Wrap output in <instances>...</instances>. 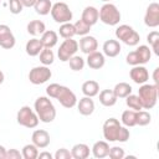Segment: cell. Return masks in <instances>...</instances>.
<instances>
[{
  "mask_svg": "<svg viewBox=\"0 0 159 159\" xmlns=\"http://www.w3.org/2000/svg\"><path fill=\"white\" fill-rule=\"evenodd\" d=\"M46 94L50 98H55L65 108H72L77 104L76 94L66 86L58 83H51L46 87Z\"/></svg>",
  "mask_w": 159,
  "mask_h": 159,
  "instance_id": "obj_1",
  "label": "cell"
},
{
  "mask_svg": "<svg viewBox=\"0 0 159 159\" xmlns=\"http://www.w3.org/2000/svg\"><path fill=\"white\" fill-rule=\"evenodd\" d=\"M34 109L42 123H51L56 118V108L51 102L50 97L40 96L36 98L34 103Z\"/></svg>",
  "mask_w": 159,
  "mask_h": 159,
  "instance_id": "obj_2",
  "label": "cell"
},
{
  "mask_svg": "<svg viewBox=\"0 0 159 159\" xmlns=\"http://www.w3.org/2000/svg\"><path fill=\"white\" fill-rule=\"evenodd\" d=\"M158 89L159 87L150 83H143L140 84L138 89V97L142 104V108L144 109H152L155 107L158 101Z\"/></svg>",
  "mask_w": 159,
  "mask_h": 159,
  "instance_id": "obj_3",
  "label": "cell"
},
{
  "mask_svg": "<svg viewBox=\"0 0 159 159\" xmlns=\"http://www.w3.org/2000/svg\"><path fill=\"white\" fill-rule=\"evenodd\" d=\"M99 14V20L109 26H116L119 24L120 21V11L118 10V7L114 4L111 2H104L102 5V7L98 10Z\"/></svg>",
  "mask_w": 159,
  "mask_h": 159,
  "instance_id": "obj_4",
  "label": "cell"
},
{
  "mask_svg": "<svg viewBox=\"0 0 159 159\" xmlns=\"http://www.w3.org/2000/svg\"><path fill=\"white\" fill-rule=\"evenodd\" d=\"M16 122L25 128L32 129L39 125L40 119H39L35 109H32L30 106H22L16 114Z\"/></svg>",
  "mask_w": 159,
  "mask_h": 159,
  "instance_id": "obj_5",
  "label": "cell"
},
{
  "mask_svg": "<svg viewBox=\"0 0 159 159\" xmlns=\"http://www.w3.org/2000/svg\"><path fill=\"white\" fill-rule=\"evenodd\" d=\"M114 34H116L117 40L122 41L127 46H137L140 40L139 34L129 25H119L116 29Z\"/></svg>",
  "mask_w": 159,
  "mask_h": 159,
  "instance_id": "obj_6",
  "label": "cell"
},
{
  "mask_svg": "<svg viewBox=\"0 0 159 159\" xmlns=\"http://www.w3.org/2000/svg\"><path fill=\"white\" fill-rule=\"evenodd\" d=\"M152 57V50L147 45H140L134 51L129 52L125 57V62L130 66H138V65H145L149 62Z\"/></svg>",
  "mask_w": 159,
  "mask_h": 159,
  "instance_id": "obj_7",
  "label": "cell"
},
{
  "mask_svg": "<svg viewBox=\"0 0 159 159\" xmlns=\"http://www.w3.org/2000/svg\"><path fill=\"white\" fill-rule=\"evenodd\" d=\"M50 14H51L53 21L57 22V24L71 22L72 17H73V14H72V10L70 9V6L66 2H62V1L52 4Z\"/></svg>",
  "mask_w": 159,
  "mask_h": 159,
  "instance_id": "obj_8",
  "label": "cell"
},
{
  "mask_svg": "<svg viewBox=\"0 0 159 159\" xmlns=\"http://www.w3.org/2000/svg\"><path fill=\"white\" fill-rule=\"evenodd\" d=\"M77 51H78V42L73 39H65L63 42L58 47L57 56L60 61L67 62L73 55H76Z\"/></svg>",
  "mask_w": 159,
  "mask_h": 159,
  "instance_id": "obj_9",
  "label": "cell"
},
{
  "mask_svg": "<svg viewBox=\"0 0 159 159\" xmlns=\"http://www.w3.org/2000/svg\"><path fill=\"white\" fill-rule=\"evenodd\" d=\"M52 76L51 70L48 68V66H36L32 70H30L29 72V80L32 84H42L46 83Z\"/></svg>",
  "mask_w": 159,
  "mask_h": 159,
  "instance_id": "obj_10",
  "label": "cell"
},
{
  "mask_svg": "<svg viewBox=\"0 0 159 159\" xmlns=\"http://www.w3.org/2000/svg\"><path fill=\"white\" fill-rule=\"evenodd\" d=\"M120 122L117 118H108L103 123V137L107 142H117L120 130Z\"/></svg>",
  "mask_w": 159,
  "mask_h": 159,
  "instance_id": "obj_11",
  "label": "cell"
},
{
  "mask_svg": "<svg viewBox=\"0 0 159 159\" xmlns=\"http://www.w3.org/2000/svg\"><path fill=\"white\" fill-rule=\"evenodd\" d=\"M144 24L148 27H158L159 26V4L158 2H150L147 7L145 15H144Z\"/></svg>",
  "mask_w": 159,
  "mask_h": 159,
  "instance_id": "obj_12",
  "label": "cell"
},
{
  "mask_svg": "<svg viewBox=\"0 0 159 159\" xmlns=\"http://www.w3.org/2000/svg\"><path fill=\"white\" fill-rule=\"evenodd\" d=\"M15 43H16V39L11 29L7 25L1 24L0 25V46L5 50H10L15 46Z\"/></svg>",
  "mask_w": 159,
  "mask_h": 159,
  "instance_id": "obj_13",
  "label": "cell"
},
{
  "mask_svg": "<svg viewBox=\"0 0 159 159\" xmlns=\"http://www.w3.org/2000/svg\"><path fill=\"white\" fill-rule=\"evenodd\" d=\"M129 76H130V80L137 84L147 83L149 80V72L143 65L133 66V68L129 71Z\"/></svg>",
  "mask_w": 159,
  "mask_h": 159,
  "instance_id": "obj_14",
  "label": "cell"
},
{
  "mask_svg": "<svg viewBox=\"0 0 159 159\" xmlns=\"http://www.w3.org/2000/svg\"><path fill=\"white\" fill-rule=\"evenodd\" d=\"M31 140L39 149H45V148H47L50 145L51 138H50V134H48L47 130L36 129V130H34V133L31 135Z\"/></svg>",
  "mask_w": 159,
  "mask_h": 159,
  "instance_id": "obj_15",
  "label": "cell"
},
{
  "mask_svg": "<svg viewBox=\"0 0 159 159\" xmlns=\"http://www.w3.org/2000/svg\"><path fill=\"white\" fill-rule=\"evenodd\" d=\"M78 47H80V50L83 53L88 55L91 52L97 51V48H98V41H97V39L94 36L84 35V36L81 37V40L78 42Z\"/></svg>",
  "mask_w": 159,
  "mask_h": 159,
  "instance_id": "obj_16",
  "label": "cell"
},
{
  "mask_svg": "<svg viewBox=\"0 0 159 159\" xmlns=\"http://www.w3.org/2000/svg\"><path fill=\"white\" fill-rule=\"evenodd\" d=\"M86 63L89 68L92 70H99L104 66L106 63V57L102 52H98V51H94V52H91L87 55V60H86Z\"/></svg>",
  "mask_w": 159,
  "mask_h": 159,
  "instance_id": "obj_17",
  "label": "cell"
},
{
  "mask_svg": "<svg viewBox=\"0 0 159 159\" xmlns=\"http://www.w3.org/2000/svg\"><path fill=\"white\" fill-rule=\"evenodd\" d=\"M102 50H103V55L104 56H107V57H117L120 53L122 47H120L119 41L109 39V40L104 41V43L102 46Z\"/></svg>",
  "mask_w": 159,
  "mask_h": 159,
  "instance_id": "obj_18",
  "label": "cell"
},
{
  "mask_svg": "<svg viewBox=\"0 0 159 159\" xmlns=\"http://www.w3.org/2000/svg\"><path fill=\"white\" fill-rule=\"evenodd\" d=\"M81 19L87 22L89 26H93L97 24V21L99 20V14H98V9H96L94 6H86L82 11V16Z\"/></svg>",
  "mask_w": 159,
  "mask_h": 159,
  "instance_id": "obj_19",
  "label": "cell"
},
{
  "mask_svg": "<svg viewBox=\"0 0 159 159\" xmlns=\"http://www.w3.org/2000/svg\"><path fill=\"white\" fill-rule=\"evenodd\" d=\"M77 109L80 112V114L82 116H91L94 112V102L91 97L84 96L83 98L80 99V102H77Z\"/></svg>",
  "mask_w": 159,
  "mask_h": 159,
  "instance_id": "obj_20",
  "label": "cell"
},
{
  "mask_svg": "<svg viewBox=\"0 0 159 159\" xmlns=\"http://www.w3.org/2000/svg\"><path fill=\"white\" fill-rule=\"evenodd\" d=\"M92 154L94 158L97 159H103L106 157H108V152H109V144L107 140H98L93 144L92 147Z\"/></svg>",
  "mask_w": 159,
  "mask_h": 159,
  "instance_id": "obj_21",
  "label": "cell"
},
{
  "mask_svg": "<svg viewBox=\"0 0 159 159\" xmlns=\"http://www.w3.org/2000/svg\"><path fill=\"white\" fill-rule=\"evenodd\" d=\"M41 43L43 47L46 48H52L56 46L57 41H58V35L56 31L53 30H46L42 35H41V39H40Z\"/></svg>",
  "mask_w": 159,
  "mask_h": 159,
  "instance_id": "obj_22",
  "label": "cell"
},
{
  "mask_svg": "<svg viewBox=\"0 0 159 159\" xmlns=\"http://www.w3.org/2000/svg\"><path fill=\"white\" fill-rule=\"evenodd\" d=\"M89 147L84 143H77L71 149V155L73 159H87L89 157Z\"/></svg>",
  "mask_w": 159,
  "mask_h": 159,
  "instance_id": "obj_23",
  "label": "cell"
},
{
  "mask_svg": "<svg viewBox=\"0 0 159 159\" xmlns=\"http://www.w3.org/2000/svg\"><path fill=\"white\" fill-rule=\"evenodd\" d=\"M117 96L113 89H103L99 92V102L104 107H113L117 103Z\"/></svg>",
  "mask_w": 159,
  "mask_h": 159,
  "instance_id": "obj_24",
  "label": "cell"
},
{
  "mask_svg": "<svg viewBox=\"0 0 159 159\" xmlns=\"http://www.w3.org/2000/svg\"><path fill=\"white\" fill-rule=\"evenodd\" d=\"M42 48H43V46H42L40 39H36V37L29 40V41L26 42V46H25L26 53H27L29 56H31V57L37 56V55L42 51Z\"/></svg>",
  "mask_w": 159,
  "mask_h": 159,
  "instance_id": "obj_25",
  "label": "cell"
},
{
  "mask_svg": "<svg viewBox=\"0 0 159 159\" xmlns=\"http://www.w3.org/2000/svg\"><path fill=\"white\" fill-rule=\"evenodd\" d=\"M82 93L87 97H94L99 93V83L97 81H93V80H88L86 82H83L82 84Z\"/></svg>",
  "mask_w": 159,
  "mask_h": 159,
  "instance_id": "obj_26",
  "label": "cell"
},
{
  "mask_svg": "<svg viewBox=\"0 0 159 159\" xmlns=\"http://www.w3.org/2000/svg\"><path fill=\"white\" fill-rule=\"evenodd\" d=\"M26 29L31 36H40L46 31V25L41 20H32L27 24Z\"/></svg>",
  "mask_w": 159,
  "mask_h": 159,
  "instance_id": "obj_27",
  "label": "cell"
},
{
  "mask_svg": "<svg viewBox=\"0 0 159 159\" xmlns=\"http://www.w3.org/2000/svg\"><path fill=\"white\" fill-rule=\"evenodd\" d=\"M120 122L124 127L129 128V127H134L137 125V111L133 109H127L122 113L120 117Z\"/></svg>",
  "mask_w": 159,
  "mask_h": 159,
  "instance_id": "obj_28",
  "label": "cell"
},
{
  "mask_svg": "<svg viewBox=\"0 0 159 159\" xmlns=\"http://www.w3.org/2000/svg\"><path fill=\"white\" fill-rule=\"evenodd\" d=\"M132 91H133L132 86L127 82H119L113 88V92L117 96V98H125L127 96H129L132 93Z\"/></svg>",
  "mask_w": 159,
  "mask_h": 159,
  "instance_id": "obj_29",
  "label": "cell"
},
{
  "mask_svg": "<svg viewBox=\"0 0 159 159\" xmlns=\"http://www.w3.org/2000/svg\"><path fill=\"white\" fill-rule=\"evenodd\" d=\"M51 7H52L51 0H36V2L34 5V9H35L36 14H39L41 16L48 15L50 11H51Z\"/></svg>",
  "mask_w": 159,
  "mask_h": 159,
  "instance_id": "obj_30",
  "label": "cell"
},
{
  "mask_svg": "<svg viewBox=\"0 0 159 159\" xmlns=\"http://www.w3.org/2000/svg\"><path fill=\"white\" fill-rule=\"evenodd\" d=\"M58 34L63 39H72L76 35V30H75L73 24H71V22L61 24V26L58 29Z\"/></svg>",
  "mask_w": 159,
  "mask_h": 159,
  "instance_id": "obj_31",
  "label": "cell"
},
{
  "mask_svg": "<svg viewBox=\"0 0 159 159\" xmlns=\"http://www.w3.org/2000/svg\"><path fill=\"white\" fill-rule=\"evenodd\" d=\"M40 55V62L43 65V66H50L55 61V53L51 48H46L43 47L42 51L39 53Z\"/></svg>",
  "mask_w": 159,
  "mask_h": 159,
  "instance_id": "obj_32",
  "label": "cell"
},
{
  "mask_svg": "<svg viewBox=\"0 0 159 159\" xmlns=\"http://www.w3.org/2000/svg\"><path fill=\"white\" fill-rule=\"evenodd\" d=\"M21 154H22L24 159H36L39 155V148L34 143L26 144V145H24Z\"/></svg>",
  "mask_w": 159,
  "mask_h": 159,
  "instance_id": "obj_33",
  "label": "cell"
},
{
  "mask_svg": "<svg viewBox=\"0 0 159 159\" xmlns=\"http://www.w3.org/2000/svg\"><path fill=\"white\" fill-rule=\"evenodd\" d=\"M147 41L152 46V50L157 56H159V32L158 31H150L147 36Z\"/></svg>",
  "mask_w": 159,
  "mask_h": 159,
  "instance_id": "obj_34",
  "label": "cell"
},
{
  "mask_svg": "<svg viewBox=\"0 0 159 159\" xmlns=\"http://www.w3.org/2000/svg\"><path fill=\"white\" fill-rule=\"evenodd\" d=\"M67 62L70 63V68L72 71H82L83 67H84V65H86L84 60L81 56H77V55H73Z\"/></svg>",
  "mask_w": 159,
  "mask_h": 159,
  "instance_id": "obj_35",
  "label": "cell"
},
{
  "mask_svg": "<svg viewBox=\"0 0 159 159\" xmlns=\"http://www.w3.org/2000/svg\"><path fill=\"white\" fill-rule=\"evenodd\" d=\"M75 26V30H76V35H80V36H84V35H88L89 34V30L92 26H89L87 22H84L82 19H80L78 21H76L73 24Z\"/></svg>",
  "mask_w": 159,
  "mask_h": 159,
  "instance_id": "obj_36",
  "label": "cell"
},
{
  "mask_svg": "<svg viewBox=\"0 0 159 159\" xmlns=\"http://www.w3.org/2000/svg\"><path fill=\"white\" fill-rule=\"evenodd\" d=\"M125 104L129 107V109H133V111H140L143 109L142 108V104H140V101H139V97L137 94H129L125 97Z\"/></svg>",
  "mask_w": 159,
  "mask_h": 159,
  "instance_id": "obj_37",
  "label": "cell"
},
{
  "mask_svg": "<svg viewBox=\"0 0 159 159\" xmlns=\"http://www.w3.org/2000/svg\"><path fill=\"white\" fill-rule=\"evenodd\" d=\"M152 120V116L149 112L147 111H137V125H140V127H144V125H148Z\"/></svg>",
  "mask_w": 159,
  "mask_h": 159,
  "instance_id": "obj_38",
  "label": "cell"
},
{
  "mask_svg": "<svg viewBox=\"0 0 159 159\" xmlns=\"http://www.w3.org/2000/svg\"><path fill=\"white\" fill-rule=\"evenodd\" d=\"M108 157L112 158V159H123V158L125 157V153H124V149H123V148L116 145V147L109 148Z\"/></svg>",
  "mask_w": 159,
  "mask_h": 159,
  "instance_id": "obj_39",
  "label": "cell"
},
{
  "mask_svg": "<svg viewBox=\"0 0 159 159\" xmlns=\"http://www.w3.org/2000/svg\"><path fill=\"white\" fill-rule=\"evenodd\" d=\"M24 6L20 0H9V10L14 15H19L22 11Z\"/></svg>",
  "mask_w": 159,
  "mask_h": 159,
  "instance_id": "obj_40",
  "label": "cell"
},
{
  "mask_svg": "<svg viewBox=\"0 0 159 159\" xmlns=\"http://www.w3.org/2000/svg\"><path fill=\"white\" fill-rule=\"evenodd\" d=\"M53 158H55V159H71L72 155H71V152H70L68 149H66V148H60V149H57V152L55 153Z\"/></svg>",
  "mask_w": 159,
  "mask_h": 159,
  "instance_id": "obj_41",
  "label": "cell"
},
{
  "mask_svg": "<svg viewBox=\"0 0 159 159\" xmlns=\"http://www.w3.org/2000/svg\"><path fill=\"white\" fill-rule=\"evenodd\" d=\"M130 137V133H129V129L127 127H120V130H119V134H118V139L117 142H120V143H125Z\"/></svg>",
  "mask_w": 159,
  "mask_h": 159,
  "instance_id": "obj_42",
  "label": "cell"
},
{
  "mask_svg": "<svg viewBox=\"0 0 159 159\" xmlns=\"http://www.w3.org/2000/svg\"><path fill=\"white\" fill-rule=\"evenodd\" d=\"M22 154L17 149H9L6 150V158L5 159H21Z\"/></svg>",
  "mask_w": 159,
  "mask_h": 159,
  "instance_id": "obj_43",
  "label": "cell"
},
{
  "mask_svg": "<svg viewBox=\"0 0 159 159\" xmlns=\"http://www.w3.org/2000/svg\"><path fill=\"white\" fill-rule=\"evenodd\" d=\"M24 7H32L36 2V0H20Z\"/></svg>",
  "mask_w": 159,
  "mask_h": 159,
  "instance_id": "obj_44",
  "label": "cell"
},
{
  "mask_svg": "<svg viewBox=\"0 0 159 159\" xmlns=\"http://www.w3.org/2000/svg\"><path fill=\"white\" fill-rule=\"evenodd\" d=\"M37 158L39 159H52V154L48 152H42V153H39Z\"/></svg>",
  "mask_w": 159,
  "mask_h": 159,
  "instance_id": "obj_45",
  "label": "cell"
},
{
  "mask_svg": "<svg viewBox=\"0 0 159 159\" xmlns=\"http://www.w3.org/2000/svg\"><path fill=\"white\" fill-rule=\"evenodd\" d=\"M158 72H159V68L157 67L154 70V73H153V80H154V84L159 87V80H158Z\"/></svg>",
  "mask_w": 159,
  "mask_h": 159,
  "instance_id": "obj_46",
  "label": "cell"
},
{
  "mask_svg": "<svg viewBox=\"0 0 159 159\" xmlns=\"http://www.w3.org/2000/svg\"><path fill=\"white\" fill-rule=\"evenodd\" d=\"M6 158V149L4 145H0V159H5Z\"/></svg>",
  "mask_w": 159,
  "mask_h": 159,
  "instance_id": "obj_47",
  "label": "cell"
},
{
  "mask_svg": "<svg viewBox=\"0 0 159 159\" xmlns=\"http://www.w3.org/2000/svg\"><path fill=\"white\" fill-rule=\"evenodd\" d=\"M4 80H5V75H4V72L0 70V84L4 82Z\"/></svg>",
  "mask_w": 159,
  "mask_h": 159,
  "instance_id": "obj_48",
  "label": "cell"
},
{
  "mask_svg": "<svg viewBox=\"0 0 159 159\" xmlns=\"http://www.w3.org/2000/svg\"><path fill=\"white\" fill-rule=\"evenodd\" d=\"M102 1H103V2H109L111 0H102Z\"/></svg>",
  "mask_w": 159,
  "mask_h": 159,
  "instance_id": "obj_49",
  "label": "cell"
},
{
  "mask_svg": "<svg viewBox=\"0 0 159 159\" xmlns=\"http://www.w3.org/2000/svg\"><path fill=\"white\" fill-rule=\"evenodd\" d=\"M0 2H1V0H0Z\"/></svg>",
  "mask_w": 159,
  "mask_h": 159,
  "instance_id": "obj_50",
  "label": "cell"
}]
</instances>
